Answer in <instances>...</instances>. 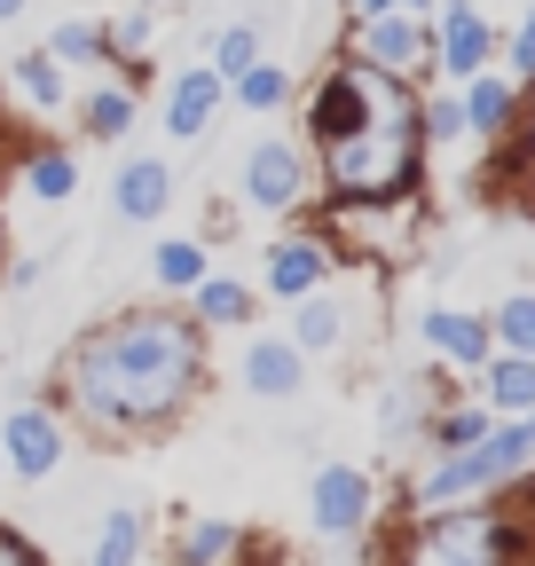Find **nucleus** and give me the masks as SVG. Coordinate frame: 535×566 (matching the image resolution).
Listing matches in <instances>:
<instances>
[{
	"instance_id": "nucleus-1",
	"label": "nucleus",
	"mask_w": 535,
	"mask_h": 566,
	"mask_svg": "<svg viewBox=\"0 0 535 566\" xmlns=\"http://www.w3.org/2000/svg\"><path fill=\"white\" fill-rule=\"evenodd\" d=\"M197 378H206V338L197 323L143 307V315H118L103 331H87L63 363V401H72L87 424L103 433H126V424H158L174 417Z\"/></svg>"
},
{
	"instance_id": "nucleus-2",
	"label": "nucleus",
	"mask_w": 535,
	"mask_h": 566,
	"mask_svg": "<svg viewBox=\"0 0 535 566\" xmlns=\"http://www.w3.org/2000/svg\"><path fill=\"white\" fill-rule=\"evenodd\" d=\"M323 181H331L339 205H394L418 181V103H410V80L370 71L363 118L339 142H323Z\"/></svg>"
},
{
	"instance_id": "nucleus-3",
	"label": "nucleus",
	"mask_w": 535,
	"mask_h": 566,
	"mask_svg": "<svg viewBox=\"0 0 535 566\" xmlns=\"http://www.w3.org/2000/svg\"><path fill=\"white\" fill-rule=\"evenodd\" d=\"M527 464H535V409L512 417V424H489L481 441L441 449V464L410 472V512H433V504H449V495H489V488L520 480Z\"/></svg>"
},
{
	"instance_id": "nucleus-4",
	"label": "nucleus",
	"mask_w": 535,
	"mask_h": 566,
	"mask_svg": "<svg viewBox=\"0 0 535 566\" xmlns=\"http://www.w3.org/2000/svg\"><path fill=\"white\" fill-rule=\"evenodd\" d=\"M527 551H535V535L504 512H433L401 543V558H527Z\"/></svg>"
},
{
	"instance_id": "nucleus-5",
	"label": "nucleus",
	"mask_w": 535,
	"mask_h": 566,
	"mask_svg": "<svg viewBox=\"0 0 535 566\" xmlns=\"http://www.w3.org/2000/svg\"><path fill=\"white\" fill-rule=\"evenodd\" d=\"M355 63L386 71V80H418V71L433 63V32H426V17H401V9H386V17H355Z\"/></svg>"
},
{
	"instance_id": "nucleus-6",
	"label": "nucleus",
	"mask_w": 535,
	"mask_h": 566,
	"mask_svg": "<svg viewBox=\"0 0 535 566\" xmlns=\"http://www.w3.org/2000/svg\"><path fill=\"white\" fill-rule=\"evenodd\" d=\"M244 197L260 212H292L307 197V150L300 142H260V150L244 158Z\"/></svg>"
},
{
	"instance_id": "nucleus-7",
	"label": "nucleus",
	"mask_w": 535,
	"mask_h": 566,
	"mask_svg": "<svg viewBox=\"0 0 535 566\" xmlns=\"http://www.w3.org/2000/svg\"><path fill=\"white\" fill-rule=\"evenodd\" d=\"M0 464L24 472V480H48L63 464V417L55 409H9V424H0Z\"/></svg>"
},
{
	"instance_id": "nucleus-8",
	"label": "nucleus",
	"mask_w": 535,
	"mask_h": 566,
	"mask_svg": "<svg viewBox=\"0 0 535 566\" xmlns=\"http://www.w3.org/2000/svg\"><path fill=\"white\" fill-rule=\"evenodd\" d=\"M363 103H370V63H339V71H323V87H315V103H307V134H315V150L323 142H339L355 118H363Z\"/></svg>"
},
{
	"instance_id": "nucleus-9",
	"label": "nucleus",
	"mask_w": 535,
	"mask_h": 566,
	"mask_svg": "<svg viewBox=\"0 0 535 566\" xmlns=\"http://www.w3.org/2000/svg\"><path fill=\"white\" fill-rule=\"evenodd\" d=\"M433 9H441V40H433V55H441L449 80H473V71H489V48H496L489 17L473 9V0H433Z\"/></svg>"
},
{
	"instance_id": "nucleus-10",
	"label": "nucleus",
	"mask_w": 535,
	"mask_h": 566,
	"mask_svg": "<svg viewBox=\"0 0 535 566\" xmlns=\"http://www.w3.org/2000/svg\"><path fill=\"white\" fill-rule=\"evenodd\" d=\"M315 527L339 535V543L370 527V480H363L355 464H323V472H315Z\"/></svg>"
},
{
	"instance_id": "nucleus-11",
	"label": "nucleus",
	"mask_w": 535,
	"mask_h": 566,
	"mask_svg": "<svg viewBox=\"0 0 535 566\" xmlns=\"http://www.w3.org/2000/svg\"><path fill=\"white\" fill-rule=\"evenodd\" d=\"M300 378H307V346H300V338H252V354H244V386H252L260 401L300 394Z\"/></svg>"
},
{
	"instance_id": "nucleus-12",
	"label": "nucleus",
	"mask_w": 535,
	"mask_h": 566,
	"mask_svg": "<svg viewBox=\"0 0 535 566\" xmlns=\"http://www.w3.org/2000/svg\"><path fill=\"white\" fill-rule=\"evenodd\" d=\"M481 394H489V409L496 417H527L535 409V354H489L481 363Z\"/></svg>"
},
{
	"instance_id": "nucleus-13",
	"label": "nucleus",
	"mask_w": 535,
	"mask_h": 566,
	"mask_svg": "<svg viewBox=\"0 0 535 566\" xmlns=\"http://www.w3.org/2000/svg\"><path fill=\"white\" fill-rule=\"evenodd\" d=\"M426 338H433V354H449V363H464V370H481L489 354H496V331L481 315H457V307H433L426 315Z\"/></svg>"
},
{
	"instance_id": "nucleus-14",
	"label": "nucleus",
	"mask_w": 535,
	"mask_h": 566,
	"mask_svg": "<svg viewBox=\"0 0 535 566\" xmlns=\"http://www.w3.org/2000/svg\"><path fill=\"white\" fill-rule=\"evenodd\" d=\"M221 111V71H181V80L166 87V134H206V118Z\"/></svg>"
},
{
	"instance_id": "nucleus-15",
	"label": "nucleus",
	"mask_w": 535,
	"mask_h": 566,
	"mask_svg": "<svg viewBox=\"0 0 535 566\" xmlns=\"http://www.w3.org/2000/svg\"><path fill=\"white\" fill-rule=\"evenodd\" d=\"M118 221H158V212L174 205V174H166V158H134L126 174H118Z\"/></svg>"
},
{
	"instance_id": "nucleus-16",
	"label": "nucleus",
	"mask_w": 535,
	"mask_h": 566,
	"mask_svg": "<svg viewBox=\"0 0 535 566\" xmlns=\"http://www.w3.org/2000/svg\"><path fill=\"white\" fill-rule=\"evenodd\" d=\"M512 118H520V95H512L504 80H489V71H473V80H464V134L504 142V134H512Z\"/></svg>"
},
{
	"instance_id": "nucleus-17",
	"label": "nucleus",
	"mask_w": 535,
	"mask_h": 566,
	"mask_svg": "<svg viewBox=\"0 0 535 566\" xmlns=\"http://www.w3.org/2000/svg\"><path fill=\"white\" fill-rule=\"evenodd\" d=\"M323 268H331V252L307 244V237H292V244L268 252V292H276V300H307L315 283H323Z\"/></svg>"
},
{
	"instance_id": "nucleus-18",
	"label": "nucleus",
	"mask_w": 535,
	"mask_h": 566,
	"mask_svg": "<svg viewBox=\"0 0 535 566\" xmlns=\"http://www.w3.org/2000/svg\"><path fill=\"white\" fill-rule=\"evenodd\" d=\"M9 87H17L32 111H55V103H63V71H55V55H48V48H32V55L9 71Z\"/></svg>"
},
{
	"instance_id": "nucleus-19",
	"label": "nucleus",
	"mask_w": 535,
	"mask_h": 566,
	"mask_svg": "<svg viewBox=\"0 0 535 566\" xmlns=\"http://www.w3.org/2000/svg\"><path fill=\"white\" fill-rule=\"evenodd\" d=\"M189 292H197V323H244L252 315V292L229 283V275H197Z\"/></svg>"
},
{
	"instance_id": "nucleus-20",
	"label": "nucleus",
	"mask_w": 535,
	"mask_h": 566,
	"mask_svg": "<svg viewBox=\"0 0 535 566\" xmlns=\"http://www.w3.org/2000/svg\"><path fill=\"white\" fill-rule=\"evenodd\" d=\"M284 95H292V71H284V63H260V55H252V63L237 71V103H244V111H276Z\"/></svg>"
},
{
	"instance_id": "nucleus-21",
	"label": "nucleus",
	"mask_w": 535,
	"mask_h": 566,
	"mask_svg": "<svg viewBox=\"0 0 535 566\" xmlns=\"http://www.w3.org/2000/svg\"><path fill=\"white\" fill-rule=\"evenodd\" d=\"M72 181H80V166L63 158V150H32V158H24V189H32L40 205H63V197H72Z\"/></svg>"
},
{
	"instance_id": "nucleus-22",
	"label": "nucleus",
	"mask_w": 535,
	"mask_h": 566,
	"mask_svg": "<svg viewBox=\"0 0 535 566\" xmlns=\"http://www.w3.org/2000/svg\"><path fill=\"white\" fill-rule=\"evenodd\" d=\"M150 268H158V283H166V292H189V283L206 275V244L174 237V244H158V252H150Z\"/></svg>"
},
{
	"instance_id": "nucleus-23",
	"label": "nucleus",
	"mask_w": 535,
	"mask_h": 566,
	"mask_svg": "<svg viewBox=\"0 0 535 566\" xmlns=\"http://www.w3.org/2000/svg\"><path fill=\"white\" fill-rule=\"evenodd\" d=\"M489 331H496V346H512V354H535V292H512V300L489 315Z\"/></svg>"
},
{
	"instance_id": "nucleus-24",
	"label": "nucleus",
	"mask_w": 535,
	"mask_h": 566,
	"mask_svg": "<svg viewBox=\"0 0 535 566\" xmlns=\"http://www.w3.org/2000/svg\"><path fill=\"white\" fill-rule=\"evenodd\" d=\"M126 126H134V95H126V87H95V95H87V134L118 142Z\"/></svg>"
},
{
	"instance_id": "nucleus-25",
	"label": "nucleus",
	"mask_w": 535,
	"mask_h": 566,
	"mask_svg": "<svg viewBox=\"0 0 535 566\" xmlns=\"http://www.w3.org/2000/svg\"><path fill=\"white\" fill-rule=\"evenodd\" d=\"M496 424V409L481 401V409H449V417H433V449H464V441H481Z\"/></svg>"
},
{
	"instance_id": "nucleus-26",
	"label": "nucleus",
	"mask_w": 535,
	"mask_h": 566,
	"mask_svg": "<svg viewBox=\"0 0 535 566\" xmlns=\"http://www.w3.org/2000/svg\"><path fill=\"white\" fill-rule=\"evenodd\" d=\"M134 551H143V520H134V512H111L103 535H95V566H118V558H134Z\"/></svg>"
},
{
	"instance_id": "nucleus-27",
	"label": "nucleus",
	"mask_w": 535,
	"mask_h": 566,
	"mask_svg": "<svg viewBox=\"0 0 535 566\" xmlns=\"http://www.w3.org/2000/svg\"><path fill=\"white\" fill-rule=\"evenodd\" d=\"M339 323H347V315L331 307V300H307V307H300V323H292V338L315 354V346H331V338H339Z\"/></svg>"
},
{
	"instance_id": "nucleus-28",
	"label": "nucleus",
	"mask_w": 535,
	"mask_h": 566,
	"mask_svg": "<svg viewBox=\"0 0 535 566\" xmlns=\"http://www.w3.org/2000/svg\"><path fill=\"white\" fill-rule=\"evenodd\" d=\"M252 543L237 535V527H189L181 535V558H244Z\"/></svg>"
},
{
	"instance_id": "nucleus-29",
	"label": "nucleus",
	"mask_w": 535,
	"mask_h": 566,
	"mask_svg": "<svg viewBox=\"0 0 535 566\" xmlns=\"http://www.w3.org/2000/svg\"><path fill=\"white\" fill-rule=\"evenodd\" d=\"M252 55H260V40H252V24H229V32L213 40V71H221V87L237 80V71H244Z\"/></svg>"
},
{
	"instance_id": "nucleus-30",
	"label": "nucleus",
	"mask_w": 535,
	"mask_h": 566,
	"mask_svg": "<svg viewBox=\"0 0 535 566\" xmlns=\"http://www.w3.org/2000/svg\"><path fill=\"white\" fill-rule=\"evenodd\" d=\"M48 55H55V63H95V55H103V32H95V24H63V32L48 40Z\"/></svg>"
},
{
	"instance_id": "nucleus-31",
	"label": "nucleus",
	"mask_w": 535,
	"mask_h": 566,
	"mask_svg": "<svg viewBox=\"0 0 535 566\" xmlns=\"http://www.w3.org/2000/svg\"><path fill=\"white\" fill-rule=\"evenodd\" d=\"M527 87H535V80H527ZM512 126H520V134H512V142H520V189H527V205H535V95H527V111H520Z\"/></svg>"
},
{
	"instance_id": "nucleus-32",
	"label": "nucleus",
	"mask_w": 535,
	"mask_h": 566,
	"mask_svg": "<svg viewBox=\"0 0 535 566\" xmlns=\"http://www.w3.org/2000/svg\"><path fill=\"white\" fill-rule=\"evenodd\" d=\"M418 126H426L433 142H457V134H464V103H449V95H433V103L418 111Z\"/></svg>"
},
{
	"instance_id": "nucleus-33",
	"label": "nucleus",
	"mask_w": 535,
	"mask_h": 566,
	"mask_svg": "<svg viewBox=\"0 0 535 566\" xmlns=\"http://www.w3.org/2000/svg\"><path fill=\"white\" fill-rule=\"evenodd\" d=\"M32 558H40V543H32V535L0 527V566H32Z\"/></svg>"
},
{
	"instance_id": "nucleus-34",
	"label": "nucleus",
	"mask_w": 535,
	"mask_h": 566,
	"mask_svg": "<svg viewBox=\"0 0 535 566\" xmlns=\"http://www.w3.org/2000/svg\"><path fill=\"white\" fill-rule=\"evenodd\" d=\"M512 71H520V80H535V17H527L520 40H512Z\"/></svg>"
},
{
	"instance_id": "nucleus-35",
	"label": "nucleus",
	"mask_w": 535,
	"mask_h": 566,
	"mask_svg": "<svg viewBox=\"0 0 535 566\" xmlns=\"http://www.w3.org/2000/svg\"><path fill=\"white\" fill-rule=\"evenodd\" d=\"M143 40H150V17H126V24L111 32V48H126V55H134V48H143Z\"/></svg>"
},
{
	"instance_id": "nucleus-36",
	"label": "nucleus",
	"mask_w": 535,
	"mask_h": 566,
	"mask_svg": "<svg viewBox=\"0 0 535 566\" xmlns=\"http://www.w3.org/2000/svg\"><path fill=\"white\" fill-rule=\"evenodd\" d=\"M347 9H355V17H386V9H394V0H347Z\"/></svg>"
},
{
	"instance_id": "nucleus-37",
	"label": "nucleus",
	"mask_w": 535,
	"mask_h": 566,
	"mask_svg": "<svg viewBox=\"0 0 535 566\" xmlns=\"http://www.w3.org/2000/svg\"><path fill=\"white\" fill-rule=\"evenodd\" d=\"M394 9H401V17H426V9H433V0H394Z\"/></svg>"
},
{
	"instance_id": "nucleus-38",
	"label": "nucleus",
	"mask_w": 535,
	"mask_h": 566,
	"mask_svg": "<svg viewBox=\"0 0 535 566\" xmlns=\"http://www.w3.org/2000/svg\"><path fill=\"white\" fill-rule=\"evenodd\" d=\"M9 17H24V0H0V24H9Z\"/></svg>"
},
{
	"instance_id": "nucleus-39",
	"label": "nucleus",
	"mask_w": 535,
	"mask_h": 566,
	"mask_svg": "<svg viewBox=\"0 0 535 566\" xmlns=\"http://www.w3.org/2000/svg\"><path fill=\"white\" fill-rule=\"evenodd\" d=\"M0 472H9V464H0Z\"/></svg>"
}]
</instances>
